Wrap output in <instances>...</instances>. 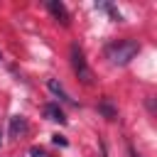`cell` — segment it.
<instances>
[{
    "mask_svg": "<svg viewBox=\"0 0 157 157\" xmlns=\"http://www.w3.org/2000/svg\"><path fill=\"white\" fill-rule=\"evenodd\" d=\"M44 115H47L49 120L59 123V125H64V123H66V115H64V110H61L56 103H47V105H44Z\"/></svg>",
    "mask_w": 157,
    "mask_h": 157,
    "instance_id": "5",
    "label": "cell"
},
{
    "mask_svg": "<svg viewBox=\"0 0 157 157\" xmlns=\"http://www.w3.org/2000/svg\"><path fill=\"white\" fill-rule=\"evenodd\" d=\"M96 7H101V10H105V12H108V15H110V17L115 20V22H120V20H123V15H120V12H118V10L113 7V5H108V2H101V5H96Z\"/></svg>",
    "mask_w": 157,
    "mask_h": 157,
    "instance_id": "8",
    "label": "cell"
},
{
    "mask_svg": "<svg viewBox=\"0 0 157 157\" xmlns=\"http://www.w3.org/2000/svg\"><path fill=\"white\" fill-rule=\"evenodd\" d=\"M137 54H140V44L135 39H120V42H113V44L105 47V59L113 66H125Z\"/></svg>",
    "mask_w": 157,
    "mask_h": 157,
    "instance_id": "1",
    "label": "cell"
},
{
    "mask_svg": "<svg viewBox=\"0 0 157 157\" xmlns=\"http://www.w3.org/2000/svg\"><path fill=\"white\" fill-rule=\"evenodd\" d=\"M52 140H54V145H61V147L66 145V140H64L61 135H52Z\"/></svg>",
    "mask_w": 157,
    "mask_h": 157,
    "instance_id": "10",
    "label": "cell"
},
{
    "mask_svg": "<svg viewBox=\"0 0 157 157\" xmlns=\"http://www.w3.org/2000/svg\"><path fill=\"white\" fill-rule=\"evenodd\" d=\"M0 147H2V128H0Z\"/></svg>",
    "mask_w": 157,
    "mask_h": 157,
    "instance_id": "11",
    "label": "cell"
},
{
    "mask_svg": "<svg viewBox=\"0 0 157 157\" xmlns=\"http://www.w3.org/2000/svg\"><path fill=\"white\" fill-rule=\"evenodd\" d=\"M47 86H49V91H52L54 96H59L61 101H66V103H74V98H71V96H69V93L64 91V86H61V83H59L56 78H49V83H47Z\"/></svg>",
    "mask_w": 157,
    "mask_h": 157,
    "instance_id": "6",
    "label": "cell"
},
{
    "mask_svg": "<svg viewBox=\"0 0 157 157\" xmlns=\"http://www.w3.org/2000/svg\"><path fill=\"white\" fill-rule=\"evenodd\" d=\"M130 157H137V155H135V152H132V150H130Z\"/></svg>",
    "mask_w": 157,
    "mask_h": 157,
    "instance_id": "12",
    "label": "cell"
},
{
    "mask_svg": "<svg viewBox=\"0 0 157 157\" xmlns=\"http://www.w3.org/2000/svg\"><path fill=\"white\" fill-rule=\"evenodd\" d=\"M47 10L52 12V17H54L56 22H61L64 27L69 25V20H71V15H69V10L64 7V2H56V0H47Z\"/></svg>",
    "mask_w": 157,
    "mask_h": 157,
    "instance_id": "3",
    "label": "cell"
},
{
    "mask_svg": "<svg viewBox=\"0 0 157 157\" xmlns=\"http://www.w3.org/2000/svg\"><path fill=\"white\" fill-rule=\"evenodd\" d=\"M27 130H29L27 118H22V115H12L10 118V135L12 137H22V135H27Z\"/></svg>",
    "mask_w": 157,
    "mask_h": 157,
    "instance_id": "4",
    "label": "cell"
},
{
    "mask_svg": "<svg viewBox=\"0 0 157 157\" xmlns=\"http://www.w3.org/2000/svg\"><path fill=\"white\" fill-rule=\"evenodd\" d=\"M69 59H71L74 74H76L83 83H91V81H93V74H91V69H88V64H86V56H83V49H81L78 44H71V49H69Z\"/></svg>",
    "mask_w": 157,
    "mask_h": 157,
    "instance_id": "2",
    "label": "cell"
},
{
    "mask_svg": "<svg viewBox=\"0 0 157 157\" xmlns=\"http://www.w3.org/2000/svg\"><path fill=\"white\" fill-rule=\"evenodd\" d=\"M29 155H32V157H49L42 147H32V150H29Z\"/></svg>",
    "mask_w": 157,
    "mask_h": 157,
    "instance_id": "9",
    "label": "cell"
},
{
    "mask_svg": "<svg viewBox=\"0 0 157 157\" xmlns=\"http://www.w3.org/2000/svg\"><path fill=\"white\" fill-rule=\"evenodd\" d=\"M98 113H103L108 120H115V115H118V110L110 105V101H101L98 103Z\"/></svg>",
    "mask_w": 157,
    "mask_h": 157,
    "instance_id": "7",
    "label": "cell"
}]
</instances>
